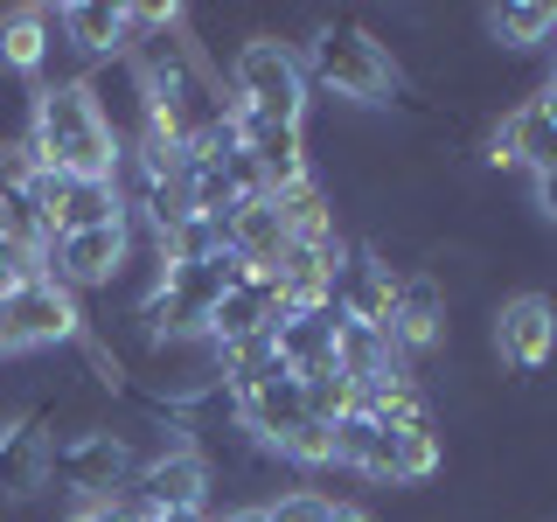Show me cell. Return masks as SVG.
<instances>
[{"label": "cell", "instance_id": "obj_6", "mask_svg": "<svg viewBox=\"0 0 557 522\" xmlns=\"http://www.w3.org/2000/svg\"><path fill=\"white\" fill-rule=\"evenodd\" d=\"M209 487H216V467H209V452L196 439L153 452V460H139V474L126 481V495H119V509L133 522L139 515H196L209 509Z\"/></svg>", "mask_w": 557, "mask_h": 522}, {"label": "cell", "instance_id": "obj_3", "mask_svg": "<svg viewBox=\"0 0 557 522\" xmlns=\"http://www.w3.org/2000/svg\"><path fill=\"white\" fill-rule=\"evenodd\" d=\"M313 98H342V104H391L405 70H397L391 42H376L362 22H321L300 49Z\"/></svg>", "mask_w": 557, "mask_h": 522}, {"label": "cell", "instance_id": "obj_17", "mask_svg": "<svg viewBox=\"0 0 557 522\" xmlns=\"http://www.w3.org/2000/svg\"><path fill=\"white\" fill-rule=\"evenodd\" d=\"M335 362L348 376H356V390L362 383H383L391 370H405V356L391 348V335L383 327H362V321H342V335H335Z\"/></svg>", "mask_w": 557, "mask_h": 522}, {"label": "cell", "instance_id": "obj_23", "mask_svg": "<svg viewBox=\"0 0 557 522\" xmlns=\"http://www.w3.org/2000/svg\"><path fill=\"white\" fill-rule=\"evenodd\" d=\"M327 522H376V509H362V501H335Z\"/></svg>", "mask_w": 557, "mask_h": 522}, {"label": "cell", "instance_id": "obj_7", "mask_svg": "<svg viewBox=\"0 0 557 522\" xmlns=\"http://www.w3.org/2000/svg\"><path fill=\"white\" fill-rule=\"evenodd\" d=\"M133 258H139V231L119 216V223H98V231L57 237L49 258H42V278H57V286H70L84 300V293H112L119 278L133 272Z\"/></svg>", "mask_w": 557, "mask_h": 522}, {"label": "cell", "instance_id": "obj_13", "mask_svg": "<svg viewBox=\"0 0 557 522\" xmlns=\"http://www.w3.org/2000/svg\"><path fill=\"white\" fill-rule=\"evenodd\" d=\"M57 14L49 8H8L0 14V70L8 77H22V84H35L42 91L49 84V70H57Z\"/></svg>", "mask_w": 557, "mask_h": 522}, {"label": "cell", "instance_id": "obj_22", "mask_svg": "<svg viewBox=\"0 0 557 522\" xmlns=\"http://www.w3.org/2000/svg\"><path fill=\"white\" fill-rule=\"evenodd\" d=\"M530 188H536V209H544V223H557V167H550V174H530Z\"/></svg>", "mask_w": 557, "mask_h": 522}, {"label": "cell", "instance_id": "obj_15", "mask_svg": "<svg viewBox=\"0 0 557 522\" xmlns=\"http://www.w3.org/2000/svg\"><path fill=\"white\" fill-rule=\"evenodd\" d=\"M335 335H342V307H335V300H327V307H300V313H278V321H272L278 362H286L293 376L335 356Z\"/></svg>", "mask_w": 557, "mask_h": 522}, {"label": "cell", "instance_id": "obj_9", "mask_svg": "<svg viewBox=\"0 0 557 522\" xmlns=\"http://www.w3.org/2000/svg\"><path fill=\"white\" fill-rule=\"evenodd\" d=\"M453 341V307H446V286L432 272H405L397 278V307H391V348L411 362L440 356V348Z\"/></svg>", "mask_w": 557, "mask_h": 522}, {"label": "cell", "instance_id": "obj_8", "mask_svg": "<svg viewBox=\"0 0 557 522\" xmlns=\"http://www.w3.org/2000/svg\"><path fill=\"white\" fill-rule=\"evenodd\" d=\"M487 348L495 362H509L516 376H536L557 362V300L550 293H509L487 313Z\"/></svg>", "mask_w": 557, "mask_h": 522}, {"label": "cell", "instance_id": "obj_18", "mask_svg": "<svg viewBox=\"0 0 557 522\" xmlns=\"http://www.w3.org/2000/svg\"><path fill=\"white\" fill-rule=\"evenodd\" d=\"M293 383H300V405H307V418H321V425H335L342 411H356V376H348L335 356H327V362H313V370H300Z\"/></svg>", "mask_w": 557, "mask_h": 522}, {"label": "cell", "instance_id": "obj_10", "mask_svg": "<svg viewBox=\"0 0 557 522\" xmlns=\"http://www.w3.org/2000/svg\"><path fill=\"white\" fill-rule=\"evenodd\" d=\"M57 42H63V57H77V77L98 63H119L133 49L126 8H112V0H70V8H57Z\"/></svg>", "mask_w": 557, "mask_h": 522}, {"label": "cell", "instance_id": "obj_24", "mask_svg": "<svg viewBox=\"0 0 557 522\" xmlns=\"http://www.w3.org/2000/svg\"><path fill=\"white\" fill-rule=\"evenodd\" d=\"M209 522H265V515H258V501H244V509H223V515H209Z\"/></svg>", "mask_w": 557, "mask_h": 522}, {"label": "cell", "instance_id": "obj_5", "mask_svg": "<svg viewBox=\"0 0 557 522\" xmlns=\"http://www.w3.org/2000/svg\"><path fill=\"white\" fill-rule=\"evenodd\" d=\"M133 474H139V446L119 425H98V418L70 425L49 452V481H57L63 501H119Z\"/></svg>", "mask_w": 557, "mask_h": 522}, {"label": "cell", "instance_id": "obj_19", "mask_svg": "<svg viewBox=\"0 0 557 522\" xmlns=\"http://www.w3.org/2000/svg\"><path fill=\"white\" fill-rule=\"evenodd\" d=\"M126 209H119V188L112 182H70V196L57 209V237L70 231H98V223H119Z\"/></svg>", "mask_w": 557, "mask_h": 522}, {"label": "cell", "instance_id": "obj_2", "mask_svg": "<svg viewBox=\"0 0 557 522\" xmlns=\"http://www.w3.org/2000/svg\"><path fill=\"white\" fill-rule=\"evenodd\" d=\"M223 104L244 119H272V126H307L313 112V84H307V63L286 35H244L231 49V70H223Z\"/></svg>", "mask_w": 557, "mask_h": 522}, {"label": "cell", "instance_id": "obj_4", "mask_svg": "<svg viewBox=\"0 0 557 522\" xmlns=\"http://www.w3.org/2000/svg\"><path fill=\"white\" fill-rule=\"evenodd\" d=\"M91 335V313L70 286L57 278H22V286L0 293V362H28V356H49V348H77Z\"/></svg>", "mask_w": 557, "mask_h": 522}, {"label": "cell", "instance_id": "obj_16", "mask_svg": "<svg viewBox=\"0 0 557 522\" xmlns=\"http://www.w3.org/2000/svg\"><path fill=\"white\" fill-rule=\"evenodd\" d=\"M487 35L516 57L557 42V0H509V8H487Z\"/></svg>", "mask_w": 557, "mask_h": 522}, {"label": "cell", "instance_id": "obj_1", "mask_svg": "<svg viewBox=\"0 0 557 522\" xmlns=\"http://www.w3.org/2000/svg\"><path fill=\"white\" fill-rule=\"evenodd\" d=\"M28 139H35V161L70 174V182H112L119 153H126L119 133H112V119L84 91V77H49L42 91L28 98Z\"/></svg>", "mask_w": 557, "mask_h": 522}, {"label": "cell", "instance_id": "obj_12", "mask_svg": "<svg viewBox=\"0 0 557 522\" xmlns=\"http://www.w3.org/2000/svg\"><path fill=\"white\" fill-rule=\"evenodd\" d=\"M49 452H57V432L42 418H22L0 439V509H28V501H42L57 487L49 481Z\"/></svg>", "mask_w": 557, "mask_h": 522}, {"label": "cell", "instance_id": "obj_20", "mask_svg": "<svg viewBox=\"0 0 557 522\" xmlns=\"http://www.w3.org/2000/svg\"><path fill=\"white\" fill-rule=\"evenodd\" d=\"M327 509H335V495H321V487H278V495L258 501V515L265 522H327Z\"/></svg>", "mask_w": 557, "mask_h": 522}, {"label": "cell", "instance_id": "obj_14", "mask_svg": "<svg viewBox=\"0 0 557 522\" xmlns=\"http://www.w3.org/2000/svg\"><path fill=\"white\" fill-rule=\"evenodd\" d=\"M223 244H231V258H244L251 272H272L278 258L293 251V231H286V216L272 209V196H258V202H237V209H231Z\"/></svg>", "mask_w": 557, "mask_h": 522}, {"label": "cell", "instance_id": "obj_11", "mask_svg": "<svg viewBox=\"0 0 557 522\" xmlns=\"http://www.w3.org/2000/svg\"><path fill=\"white\" fill-rule=\"evenodd\" d=\"M487 167H522V174H550L557 167V119L536 98L509 104L487 133Z\"/></svg>", "mask_w": 557, "mask_h": 522}, {"label": "cell", "instance_id": "obj_25", "mask_svg": "<svg viewBox=\"0 0 557 522\" xmlns=\"http://www.w3.org/2000/svg\"><path fill=\"white\" fill-rule=\"evenodd\" d=\"M544 91H557V49H550V77H544Z\"/></svg>", "mask_w": 557, "mask_h": 522}, {"label": "cell", "instance_id": "obj_21", "mask_svg": "<svg viewBox=\"0 0 557 522\" xmlns=\"http://www.w3.org/2000/svg\"><path fill=\"white\" fill-rule=\"evenodd\" d=\"M57 522H133V515L119 509V501H70Z\"/></svg>", "mask_w": 557, "mask_h": 522}]
</instances>
